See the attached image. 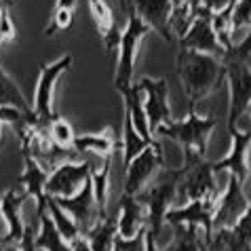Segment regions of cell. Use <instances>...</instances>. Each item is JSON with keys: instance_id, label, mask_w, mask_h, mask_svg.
<instances>
[{"instance_id": "obj_13", "label": "cell", "mask_w": 251, "mask_h": 251, "mask_svg": "<svg viewBox=\"0 0 251 251\" xmlns=\"http://www.w3.org/2000/svg\"><path fill=\"white\" fill-rule=\"evenodd\" d=\"M179 47L190 49V51H199V53L218 55V57L226 55V49L220 45L218 36H215V30L211 24V11L205 9L203 4L199 6L197 17H194L192 25L188 27V32L179 38Z\"/></svg>"}, {"instance_id": "obj_22", "label": "cell", "mask_w": 251, "mask_h": 251, "mask_svg": "<svg viewBox=\"0 0 251 251\" xmlns=\"http://www.w3.org/2000/svg\"><path fill=\"white\" fill-rule=\"evenodd\" d=\"M72 150L76 154H95L100 158L112 156V152L116 150V139L112 135V131H100V133H82L74 137Z\"/></svg>"}, {"instance_id": "obj_1", "label": "cell", "mask_w": 251, "mask_h": 251, "mask_svg": "<svg viewBox=\"0 0 251 251\" xmlns=\"http://www.w3.org/2000/svg\"><path fill=\"white\" fill-rule=\"evenodd\" d=\"M177 76L188 97V110H194L201 100L215 91L224 76V64L218 55L182 49L177 53Z\"/></svg>"}, {"instance_id": "obj_9", "label": "cell", "mask_w": 251, "mask_h": 251, "mask_svg": "<svg viewBox=\"0 0 251 251\" xmlns=\"http://www.w3.org/2000/svg\"><path fill=\"white\" fill-rule=\"evenodd\" d=\"M245 184L239 182L234 176L228 177V184L224 192L218 197V205H215V215H213V232L220 230H230L236 222L243 218V213L249 207V199L245 194Z\"/></svg>"}, {"instance_id": "obj_25", "label": "cell", "mask_w": 251, "mask_h": 251, "mask_svg": "<svg viewBox=\"0 0 251 251\" xmlns=\"http://www.w3.org/2000/svg\"><path fill=\"white\" fill-rule=\"evenodd\" d=\"M85 236L93 251H112L118 236V213L101 218Z\"/></svg>"}, {"instance_id": "obj_16", "label": "cell", "mask_w": 251, "mask_h": 251, "mask_svg": "<svg viewBox=\"0 0 251 251\" xmlns=\"http://www.w3.org/2000/svg\"><path fill=\"white\" fill-rule=\"evenodd\" d=\"M51 169L36 160L32 154L24 152V173L17 177V184L24 186V192L36 203V215L40 218L47 211V179Z\"/></svg>"}, {"instance_id": "obj_24", "label": "cell", "mask_w": 251, "mask_h": 251, "mask_svg": "<svg viewBox=\"0 0 251 251\" xmlns=\"http://www.w3.org/2000/svg\"><path fill=\"white\" fill-rule=\"evenodd\" d=\"M201 0H171V15H169V34L173 43L179 40L192 25Z\"/></svg>"}, {"instance_id": "obj_18", "label": "cell", "mask_w": 251, "mask_h": 251, "mask_svg": "<svg viewBox=\"0 0 251 251\" xmlns=\"http://www.w3.org/2000/svg\"><path fill=\"white\" fill-rule=\"evenodd\" d=\"M182 190L186 201L205 199V197H218L215 190V171L209 160H199L197 165L188 167L182 177Z\"/></svg>"}, {"instance_id": "obj_7", "label": "cell", "mask_w": 251, "mask_h": 251, "mask_svg": "<svg viewBox=\"0 0 251 251\" xmlns=\"http://www.w3.org/2000/svg\"><path fill=\"white\" fill-rule=\"evenodd\" d=\"M91 160H61L49 173L47 179V197L61 199L74 197L76 192L91 179Z\"/></svg>"}, {"instance_id": "obj_20", "label": "cell", "mask_w": 251, "mask_h": 251, "mask_svg": "<svg viewBox=\"0 0 251 251\" xmlns=\"http://www.w3.org/2000/svg\"><path fill=\"white\" fill-rule=\"evenodd\" d=\"M89 9H91V15L97 24V30L101 34L108 53H112L114 49H118V45H121V34H123V30L116 24L112 6H110L106 0H89Z\"/></svg>"}, {"instance_id": "obj_30", "label": "cell", "mask_w": 251, "mask_h": 251, "mask_svg": "<svg viewBox=\"0 0 251 251\" xmlns=\"http://www.w3.org/2000/svg\"><path fill=\"white\" fill-rule=\"evenodd\" d=\"M47 211H49V215H51V220H53L55 228L59 230V234L64 236L68 243H72L76 236H80V228H78V224H76L72 215H70L66 209L61 207L53 197H47Z\"/></svg>"}, {"instance_id": "obj_37", "label": "cell", "mask_w": 251, "mask_h": 251, "mask_svg": "<svg viewBox=\"0 0 251 251\" xmlns=\"http://www.w3.org/2000/svg\"><path fill=\"white\" fill-rule=\"evenodd\" d=\"M70 247H72V251H93L91 245H89V241H87V236H85V234L76 236V239L70 243Z\"/></svg>"}, {"instance_id": "obj_23", "label": "cell", "mask_w": 251, "mask_h": 251, "mask_svg": "<svg viewBox=\"0 0 251 251\" xmlns=\"http://www.w3.org/2000/svg\"><path fill=\"white\" fill-rule=\"evenodd\" d=\"M116 91L123 95L125 112L131 116V121H133V127L144 137L154 139V137H152V129H150V123H148V114H146V108H144V100H142V91H139V87L137 85H129V87L116 89Z\"/></svg>"}, {"instance_id": "obj_35", "label": "cell", "mask_w": 251, "mask_h": 251, "mask_svg": "<svg viewBox=\"0 0 251 251\" xmlns=\"http://www.w3.org/2000/svg\"><path fill=\"white\" fill-rule=\"evenodd\" d=\"M15 38H17V27L11 19V6H2L0 9V40L11 43Z\"/></svg>"}, {"instance_id": "obj_17", "label": "cell", "mask_w": 251, "mask_h": 251, "mask_svg": "<svg viewBox=\"0 0 251 251\" xmlns=\"http://www.w3.org/2000/svg\"><path fill=\"white\" fill-rule=\"evenodd\" d=\"M30 199L25 192H19L15 188H9L2 197H0V215H2L4 224H6V236L2 241L9 243H22L25 234V222H24V203Z\"/></svg>"}, {"instance_id": "obj_33", "label": "cell", "mask_w": 251, "mask_h": 251, "mask_svg": "<svg viewBox=\"0 0 251 251\" xmlns=\"http://www.w3.org/2000/svg\"><path fill=\"white\" fill-rule=\"evenodd\" d=\"M74 22V11H64V9H55V15L51 17V24L47 25L45 34L47 36H53L55 32H64L68 30Z\"/></svg>"}, {"instance_id": "obj_5", "label": "cell", "mask_w": 251, "mask_h": 251, "mask_svg": "<svg viewBox=\"0 0 251 251\" xmlns=\"http://www.w3.org/2000/svg\"><path fill=\"white\" fill-rule=\"evenodd\" d=\"M228 85V131L239 127L241 116L251 108V68L243 59H222Z\"/></svg>"}, {"instance_id": "obj_14", "label": "cell", "mask_w": 251, "mask_h": 251, "mask_svg": "<svg viewBox=\"0 0 251 251\" xmlns=\"http://www.w3.org/2000/svg\"><path fill=\"white\" fill-rule=\"evenodd\" d=\"M55 201H57V203L74 218V222L80 228V234H87L89 230H91L97 222L101 220V213H100V207H97V201H95L91 179H89V182L82 186L74 197H61V199H55Z\"/></svg>"}, {"instance_id": "obj_26", "label": "cell", "mask_w": 251, "mask_h": 251, "mask_svg": "<svg viewBox=\"0 0 251 251\" xmlns=\"http://www.w3.org/2000/svg\"><path fill=\"white\" fill-rule=\"evenodd\" d=\"M38 224H40L38 234L34 236V243H36L38 251H72L70 243L59 234V230L55 228L49 211H45L43 215H40Z\"/></svg>"}, {"instance_id": "obj_34", "label": "cell", "mask_w": 251, "mask_h": 251, "mask_svg": "<svg viewBox=\"0 0 251 251\" xmlns=\"http://www.w3.org/2000/svg\"><path fill=\"white\" fill-rule=\"evenodd\" d=\"M112 251H146V230L135 236H131V239L118 234Z\"/></svg>"}, {"instance_id": "obj_12", "label": "cell", "mask_w": 251, "mask_h": 251, "mask_svg": "<svg viewBox=\"0 0 251 251\" xmlns=\"http://www.w3.org/2000/svg\"><path fill=\"white\" fill-rule=\"evenodd\" d=\"M163 146L158 142H152L144 152L131 160L125 167V192L127 194H139L146 186L150 184V177L156 173V169L163 165Z\"/></svg>"}, {"instance_id": "obj_29", "label": "cell", "mask_w": 251, "mask_h": 251, "mask_svg": "<svg viewBox=\"0 0 251 251\" xmlns=\"http://www.w3.org/2000/svg\"><path fill=\"white\" fill-rule=\"evenodd\" d=\"M0 106H17L22 108L24 112L34 114L32 103L25 100L24 91L19 89V85L15 82V78H11V74L0 66Z\"/></svg>"}, {"instance_id": "obj_4", "label": "cell", "mask_w": 251, "mask_h": 251, "mask_svg": "<svg viewBox=\"0 0 251 251\" xmlns=\"http://www.w3.org/2000/svg\"><path fill=\"white\" fill-rule=\"evenodd\" d=\"M127 24L121 34V45H118V64L114 72V89L133 85V74L137 64V53L142 40L152 32V27L137 15L133 9L125 11Z\"/></svg>"}, {"instance_id": "obj_40", "label": "cell", "mask_w": 251, "mask_h": 251, "mask_svg": "<svg viewBox=\"0 0 251 251\" xmlns=\"http://www.w3.org/2000/svg\"><path fill=\"white\" fill-rule=\"evenodd\" d=\"M78 0H57L55 2V9H64V11H74Z\"/></svg>"}, {"instance_id": "obj_38", "label": "cell", "mask_w": 251, "mask_h": 251, "mask_svg": "<svg viewBox=\"0 0 251 251\" xmlns=\"http://www.w3.org/2000/svg\"><path fill=\"white\" fill-rule=\"evenodd\" d=\"M209 251H228V249H226V243H224V239H222L220 232H213L211 245H209Z\"/></svg>"}, {"instance_id": "obj_11", "label": "cell", "mask_w": 251, "mask_h": 251, "mask_svg": "<svg viewBox=\"0 0 251 251\" xmlns=\"http://www.w3.org/2000/svg\"><path fill=\"white\" fill-rule=\"evenodd\" d=\"M218 197L194 199V201H186L184 207H171L165 215V224L167 226H179V224L199 226L209 236H213V215H215V205H218Z\"/></svg>"}, {"instance_id": "obj_8", "label": "cell", "mask_w": 251, "mask_h": 251, "mask_svg": "<svg viewBox=\"0 0 251 251\" xmlns=\"http://www.w3.org/2000/svg\"><path fill=\"white\" fill-rule=\"evenodd\" d=\"M230 150L226 152L224 158L215 160L213 165V171L215 176H220V173H230V176H234L239 182L245 184L249 179V150H251V127L247 129H230Z\"/></svg>"}, {"instance_id": "obj_36", "label": "cell", "mask_w": 251, "mask_h": 251, "mask_svg": "<svg viewBox=\"0 0 251 251\" xmlns=\"http://www.w3.org/2000/svg\"><path fill=\"white\" fill-rule=\"evenodd\" d=\"M236 0H201V4L205 6V9H209L211 13H215V11H222V9H226V6H230V4H234Z\"/></svg>"}, {"instance_id": "obj_32", "label": "cell", "mask_w": 251, "mask_h": 251, "mask_svg": "<svg viewBox=\"0 0 251 251\" xmlns=\"http://www.w3.org/2000/svg\"><path fill=\"white\" fill-rule=\"evenodd\" d=\"M241 30H251V0H236L232 6V38Z\"/></svg>"}, {"instance_id": "obj_19", "label": "cell", "mask_w": 251, "mask_h": 251, "mask_svg": "<svg viewBox=\"0 0 251 251\" xmlns=\"http://www.w3.org/2000/svg\"><path fill=\"white\" fill-rule=\"evenodd\" d=\"M148 228V213L144 203L135 194L123 192L121 205H118V234L121 236H135Z\"/></svg>"}, {"instance_id": "obj_43", "label": "cell", "mask_w": 251, "mask_h": 251, "mask_svg": "<svg viewBox=\"0 0 251 251\" xmlns=\"http://www.w3.org/2000/svg\"><path fill=\"white\" fill-rule=\"evenodd\" d=\"M0 45H2V40H0Z\"/></svg>"}, {"instance_id": "obj_39", "label": "cell", "mask_w": 251, "mask_h": 251, "mask_svg": "<svg viewBox=\"0 0 251 251\" xmlns=\"http://www.w3.org/2000/svg\"><path fill=\"white\" fill-rule=\"evenodd\" d=\"M146 251H160V249H158V245H156L154 234H152L148 228H146Z\"/></svg>"}, {"instance_id": "obj_2", "label": "cell", "mask_w": 251, "mask_h": 251, "mask_svg": "<svg viewBox=\"0 0 251 251\" xmlns=\"http://www.w3.org/2000/svg\"><path fill=\"white\" fill-rule=\"evenodd\" d=\"M218 127V118L215 116H203L197 114V110H188V116L182 121L165 123L154 131V135H163L171 142L182 146L184 150V167L197 165L199 160L207 156V146L213 129Z\"/></svg>"}, {"instance_id": "obj_42", "label": "cell", "mask_w": 251, "mask_h": 251, "mask_svg": "<svg viewBox=\"0 0 251 251\" xmlns=\"http://www.w3.org/2000/svg\"><path fill=\"white\" fill-rule=\"evenodd\" d=\"M0 133H2V123H0Z\"/></svg>"}, {"instance_id": "obj_41", "label": "cell", "mask_w": 251, "mask_h": 251, "mask_svg": "<svg viewBox=\"0 0 251 251\" xmlns=\"http://www.w3.org/2000/svg\"><path fill=\"white\" fill-rule=\"evenodd\" d=\"M15 2L17 0H0V9H2V6H13Z\"/></svg>"}, {"instance_id": "obj_10", "label": "cell", "mask_w": 251, "mask_h": 251, "mask_svg": "<svg viewBox=\"0 0 251 251\" xmlns=\"http://www.w3.org/2000/svg\"><path fill=\"white\" fill-rule=\"evenodd\" d=\"M137 87H139V91H142L144 108H146V114H148L152 135H154V131L160 125L173 121L171 108H169V82H167V78H150V76H144V78L137 82Z\"/></svg>"}, {"instance_id": "obj_27", "label": "cell", "mask_w": 251, "mask_h": 251, "mask_svg": "<svg viewBox=\"0 0 251 251\" xmlns=\"http://www.w3.org/2000/svg\"><path fill=\"white\" fill-rule=\"evenodd\" d=\"M154 139L144 137L139 131L133 127L131 116L125 112V121H123V139H121V152H123V167H127L139 152H144Z\"/></svg>"}, {"instance_id": "obj_21", "label": "cell", "mask_w": 251, "mask_h": 251, "mask_svg": "<svg viewBox=\"0 0 251 251\" xmlns=\"http://www.w3.org/2000/svg\"><path fill=\"white\" fill-rule=\"evenodd\" d=\"M173 236L160 251H209L211 236L199 226H171Z\"/></svg>"}, {"instance_id": "obj_15", "label": "cell", "mask_w": 251, "mask_h": 251, "mask_svg": "<svg viewBox=\"0 0 251 251\" xmlns=\"http://www.w3.org/2000/svg\"><path fill=\"white\" fill-rule=\"evenodd\" d=\"M123 13L133 9L146 24L156 32L167 43H173L169 34V15H171V0H121Z\"/></svg>"}, {"instance_id": "obj_6", "label": "cell", "mask_w": 251, "mask_h": 251, "mask_svg": "<svg viewBox=\"0 0 251 251\" xmlns=\"http://www.w3.org/2000/svg\"><path fill=\"white\" fill-rule=\"evenodd\" d=\"M72 61H74V57L68 53V55H61L59 59H55L53 64L40 66V76H38L36 91H34L32 110H34V116L38 118V123L47 125V127L55 118V103H53L55 85H57V80L72 68Z\"/></svg>"}, {"instance_id": "obj_3", "label": "cell", "mask_w": 251, "mask_h": 251, "mask_svg": "<svg viewBox=\"0 0 251 251\" xmlns=\"http://www.w3.org/2000/svg\"><path fill=\"white\" fill-rule=\"evenodd\" d=\"M186 173V167H177V169H165L160 176L154 179V184H148L139 194L135 197L142 201L148 213V230L154 234V239L158 241L160 234L165 230V215L173 207L182 184V177Z\"/></svg>"}, {"instance_id": "obj_31", "label": "cell", "mask_w": 251, "mask_h": 251, "mask_svg": "<svg viewBox=\"0 0 251 251\" xmlns=\"http://www.w3.org/2000/svg\"><path fill=\"white\" fill-rule=\"evenodd\" d=\"M49 137H51L53 144L59 146V148H72L76 133H74L72 125H70L66 118L55 116L53 121L49 123Z\"/></svg>"}, {"instance_id": "obj_28", "label": "cell", "mask_w": 251, "mask_h": 251, "mask_svg": "<svg viewBox=\"0 0 251 251\" xmlns=\"http://www.w3.org/2000/svg\"><path fill=\"white\" fill-rule=\"evenodd\" d=\"M110 167H112V156L101 158V165H91V184L95 192V201L100 207L101 218L108 215V194H110Z\"/></svg>"}]
</instances>
